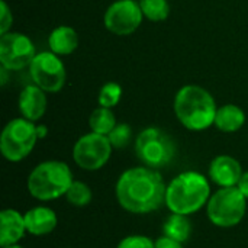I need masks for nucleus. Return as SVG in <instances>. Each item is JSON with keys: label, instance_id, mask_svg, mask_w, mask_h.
<instances>
[{"label": "nucleus", "instance_id": "nucleus-10", "mask_svg": "<svg viewBox=\"0 0 248 248\" xmlns=\"http://www.w3.org/2000/svg\"><path fill=\"white\" fill-rule=\"evenodd\" d=\"M36 55L32 39L22 32L0 35V64L10 71L29 68Z\"/></svg>", "mask_w": 248, "mask_h": 248}, {"label": "nucleus", "instance_id": "nucleus-16", "mask_svg": "<svg viewBox=\"0 0 248 248\" xmlns=\"http://www.w3.org/2000/svg\"><path fill=\"white\" fill-rule=\"evenodd\" d=\"M48 46L57 55H70L78 46V35L71 26L61 25L49 33Z\"/></svg>", "mask_w": 248, "mask_h": 248}, {"label": "nucleus", "instance_id": "nucleus-14", "mask_svg": "<svg viewBox=\"0 0 248 248\" xmlns=\"http://www.w3.org/2000/svg\"><path fill=\"white\" fill-rule=\"evenodd\" d=\"M25 217L15 209L0 212V246L7 247L17 244L26 234Z\"/></svg>", "mask_w": 248, "mask_h": 248}, {"label": "nucleus", "instance_id": "nucleus-30", "mask_svg": "<svg viewBox=\"0 0 248 248\" xmlns=\"http://www.w3.org/2000/svg\"><path fill=\"white\" fill-rule=\"evenodd\" d=\"M1 248H23L22 246H19V244H13V246H7V247H1Z\"/></svg>", "mask_w": 248, "mask_h": 248}, {"label": "nucleus", "instance_id": "nucleus-13", "mask_svg": "<svg viewBox=\"0 0 248 248\" xmlns=\"http://www.w3.org/2000/svg\"><path fill=\"white\" fill-rule=\"evenodd\" d=\"M240 161L231 155H218L209 164V179L219 187H234L243 176Z\"/></svg>", "mask_w": 248, "mask_h": 248}, {"label": "nucleus", "instance_id": "nucleus-25", "mask_svg": "<svg viewBox=\"0 0 248 248\" xmlns=\"http://www.w3.org/2000/svg\"><path fill=\"white\" fill-rule=\"evenodd\" d=\"M13 23V15L4 0H0V35L7 33Z\"/></svg>", "mask_w": 248, "mask_h": 248}, {"label": "nucleus", "instance_id": "nucleus-2", "mask_svg": "<svg viewBox=\"0 0 248 248\" xmlns=\"http://www.w3.org/2000/svg\"><path fill=\"white\" fill-rule=\"evenodd\" d=\"M174 113L179 122L189 131H205L214 125L217 102L203 87L196 84L183 86L174 96Z\"/></svg>", "mask_w": 248, "mask_h": 248}, {"label": "nucleus", "instance_id": "nucleus-5", "mask_svg": "<svg viewBox=\"0 0 248 248\" xmlns=\"http://www.w3.org/2000/svg\"><path fill=\"white\" fill-rule=\"evenodd\" d=\"M135 154L138 160L150 169H163L176 157V142L163 129L148 126L135 140Z\"/></svg>", "mask_w": 248, "mask_h": 248}, {"label": "nucleus", "instance_id": "nucleus-6", "mask_svg": "<svg viewBox=\"0 0 248 248\" xmlns=\"http://www.w3.org/2000/svg\"><path fill=\"white\" fill-rule=\"evenodd\" d=\"M247 212V198L237 186L221 187L211 195L206 214L209 221L219 228H232L238 225Z\"/></svg>", "mask_w": 248, "mask_h": 248}, {"label": "nucleus", "instance_id": "nucleus-11", "mask_svg": "<svg viewBox=\"0 0 248 248\" xmlns=\"http://www.w3.org/2000/svg\"><path fill=\"white\" fill-rule=\"evenodd\" d=\"M144 15L137 0H116L105 12V26L109 32L126 36L134 33L142 23Z\"/></svg>", "mask_w": 248, "mask_h": 248}, {"label": "nucleus", "instance_id": "nucleus-21", "mask_svg": "<svg viewBox=\"0 0 248 248\" xmlns=\"http://www.w3.org/2000/svg\"><path fill=\"white\" fill-rule=\"evenodd\" d=\"M92 198H93L92 189L86 183L78 182V180H74L73 185L70 186L68 192L65 193V199L73 206H77V208L87 206L92 202Z\"/></svg>", "mask_w": 248, "mask_h": 248}, {"label": "nucleus", "instance_id": "nucleus-27", "mask_svg": "<svg viewBox=\"0 0 248 248\" xmlns=\"http://www.w3.org/2000/svg\"><path fill=\"white\" fill-rule=\"evenodd\" d=\"M237 187L240 189V192L248 199V171H244V173H243V176H241V179H240Z\"/></svg>", "mask_w": 248, "mask_h": 248}, {"label": "nucleus", "instance_id": "nucleus-4", "mask_svg": "<svg viewBox=\"0 0 248 248\" xmlns=\"http://www.w3.org/2000/svg\"><path fill=\"white\" fill-rule=\"evenodd\" d=\"M73 182V171L64 161L49 160L38 164L31 171L28 190L32 198L48 202L65 196Z\"/></svg>", "mask_w": 248, "mask_h": 248}, {"label": "nucleus", "instance_id": "nucleus-23", "mask_svg": "<svg viewBox=\"0 0 248 248\" xmlns=\"http://www.w3.org/2000/svg\"><path fill=\"white\" fill-rule=\"evenodd\" d=\"M108 138L113 148H116V150L125 148L132 138V129L128 124H118L112 129V132L108 135Z\"/></svg>", "mask_w": 248, "mask_h": 248}, {"label": "nucleus", "instance_id": "nucleus-20", "mask_svg": "<svg viewBox=\"0 0 248 248\" xmlns=\"http://www.w3.org/2000/svg\"><path fill=\"white\" fill-rule=\"evenodd\" d=\"M140 6L144 17L151 22H163L170 15V4L167 0H140Z\"/></svg>", "mask_w": 248, "mask_h": 248}, {"label": "nucleus", "instance_id": "nucleus-28", "mask_svg": "<svg viewBox=\"0 0 248 248\" xmlns=\"http://www.w3.org/2000/svg\"><path fill=\"white\" fill-rule=\"evenodd\" d=\"M36 134H38V138H39V140H42V138H45V137H46V134H48V128H46L45 125H36Z\"/></svg>", "mask_w": 248, "mask_h": 248}, {"label": "nucleus", "instance_id": "nucleus-29", "mask_svg": "<svg viewBox=\"0 0 248 248\" xmlns=\"http://www.w3.org/2000/svg\"><path fill=\"white\" fill-rule=\"evenodd\" d=\"M7 71H10V70H7L4 67L0 68V81H1V86H6V83H7Z\"/></svg>", "mask_w": 248, "mask_h": 248}, {"label": "nucleus", "instance_id": "nucleus-19", "mask_svg": "<svg viewBox=\"0 0 248 248\" xmlns=\"http://www.w3.org/2000/svg\"><path fill=\"white\" fill-rule=\"evenodd\" d=\"M116 125H118L116 116H115L113 110L109 108L99 106L92 112V115L89 118V126H90L92 132H96L100 135L108 137Z\"/></svg>", "mask_w": 248, "mask_h": 248}, {"label": "nucleus", "instance_id": "nucleus-17", "mask_svg": "<svg viewBox=\"0 0 248 248\" xmlns=\"http://www.w3.org/2000/svg\"><path fill=\"white\" fill-rule=\"evenodd\" d=\"M246 124V112L238 105H224L218 108L215 122L214 125L221 131L227 134H232L240 131Z\"/></svg>", "mask_w": 248, "mask_h": 248}, {"label": "nucleus", "instance_id": "nucleus-26", "mask_svg": "<svg viewBox=\"0 0 248 248\" xmlns=\"http://www.w3.org/2000/svg\"><path fill=\"white\" fill-rule=\"evenodd\" d=\"M155 248H183V244L173 238L161 235L160 238L155 240Z\"/></svg>", "mask_w": 248, "mask_h": 248}, {"label": "nucleus", "instance_id": "nucleus-9", "mask_svg": "<svg viewBox=\"0 0 248 248\" xmlns=\"http://www.w3.org/2000/svg\"><path fill=\"white\" fill-rule=\"evenodd\" d=\"M29 73L33 84L39 86L46 93H58L67 78L65 65L60 55L52 51L38 52L29 65Z\"/></svg>", "mask_w": 248, "mask_h": 248}, {"label": "nucleus", "instance_id": "nucleus-12", "mask_svg": "<svg viewBox=\"0 0 248 248\" xmlns=\"http://www.w3.org/2000/svg\"><path fill=\"white\" fill-rule=\"evenodd\" d=\"M46 106H48L46 92L42 90L39 86L28 84L22 89L17 100V108L22 118L31 122H38L45 115Z\"/></svg>", "mask_w": 248, "mask_h": 248}, {"label": "nucleus", "instance_id": "nucleus-3", "mask_svg": "<svg viewBox=\"0 0 248 248\" xmlns=\"http://www.w3.org/2000/svg\"><path fill=\"white\" fill-rule=\"evenodd\" d=\"M209 198V180L198 171H185L167 185L166 206L171 214L189 217L206 206Z\"/></svg>", "mask_w": 248, "mask_h": 248}, {"label": "nucleus", "instance_id": "nucleus-8", "mask_svg": "<svg viewBox=\"0 0 248 248\" xmlns=\"http://www.w3.org/2000/svg\"><path fill=\"white\" fill-rule=\"evenodd\" d=\"M112 144L106 135L89 132L77 140L73 148L74 163L87 171L100 170L112 155Z\"/></svg>", "mask_w": 248, "mask_h": 248}, {"label": "nucleus", "instance_id": "nucleus-24", "mask_svg": "<svg viewBox=\"0 0 248 248\" xmlns=\"http://www.w3.org/2000/svg\"><path fill=\"white\" fill-rule=\"evenodd\" d=\"M116 248H155V241L147 235H128L119 241Z\"/></svg>", "mask_w": 248, "mask_h": 248}, {"label": "nucleus", "instance_id": "nucleus-18", "mask_svg": "<svg viewBox=\"0 0 248 248\" xmlns=\"http://www.w3.org/2000/svg\"><path fill=\"white\" fill-rule=\"evenodd\" d=\"M193 227L187 215L171 214L163 224V235L173 238L182 244L187 243L192 235Z\"/></svg>", "mask_w": 248, "mask_h": 248}, {"label": "nucleus", "instance_id": "nucleus-15", "mask_svg": "<svg viewBox=\"0 0 248 248\" xmlns=\"http://www.w3.org/2000/svg\"><path fill=\"white\" fill-rule=\"evenodd\" d=\"M23 217H25L26 231L35 237L51 234L58 224L57 214L46 206H35L29 209Z\"/></svg>", "mask_w": 248, "mask_h": 248}, {"label": "nucleus", "instance_id": "nucleus-7", "mask_svg": "<svg viewBox=\"0 0 248 248\" xmlns=\"http://www.w3.org/2000/svg\"><path fill=\"white\" fill-rule=\"evenodd\" d=\"M36 125L25 118H15L6 124L0 135V151L10 163L25 160L38 141Z\"/></svg>", "mask_w": 248, "mask_h": 248}, {"label": "nucleus", "instance_id": "nucleus-22", "mask_svg": "<svg viewBox=\"0 0 248 248\" xmlns=\"http://www.w3.org/2000/svg\"><path fill=\"white\" fill-rule=\"evenodd\" d=\"M121 97H122V87L116 81H108L106 84L102 86L97 102L99 106L113 109L121 102Z\"/></svg>", "mask_w": 248, "mask_h": 248}, {"label": "nucleus", "instance_id": "nucleus-1", "mask_svg": "<svg viewBox=\"0 0 248 248\" xmlns=\"http://www.w3.org/2000/svg\"><path fill=\"white\" fill-rule=\"evenodd\" d=\"M167 186L163 176L147 166L128 169L116 182L115 193L119 205L137 215L160 209L166 203Z\"/></svg>", "mask_w": 248, "mask_h": 248}]
</instances>
